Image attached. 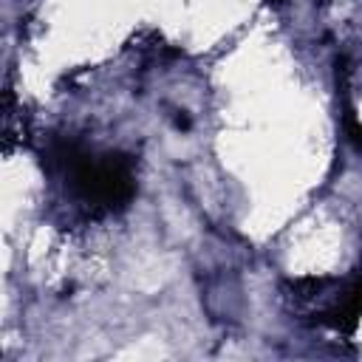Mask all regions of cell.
<instances>
[{
  "mask_svg": "<svg viewBox=\"0 0 362 362\" xmlns=\"http://www.w3.org/2000/svg\"><path fill=\"white\" fill-rule=\"evenodd\" d=\"M71 195L96 215L124 209L136 195V164L124 153H93L74 141L54 147Z\"/></svg>",
  "mask_w": 362,
  "mask_h": 362,
  "instance_id": "obj_1",
  "label": "cell"
},
{
  "mask_svg": "<svg viewBox=\"0 0 362 362\" xmlns=\"http://www.w3.org/2000/svg\"><path fill=\"white\" fill-rule=\"evenodd\" d=\"M362 317V274L339 283L334 288V297L325 303V308L317 311V322L337 331V334H354Z\"/></svg>",
  "mask_w": 362,
  "mask_h": 362,
  "instance_id": "obj_2",
  "label": "cell"
},
{
  "mask_svg": "<svg viewBox=\"0 0 362 362\" xmlns=\"http://www.w3.org/2000/svg\"><path fill=\"white\" fill-rule=\"evenodd\" d=\"M342 127H345V136L354 141V147L356 150H362V124H359V119L354 116V110L348 107L345 110V116H342Z\"/></svg>",
  "mask_w": 362,
  "mask_h": 362,
  "instance_id": "obj_3",
  "label": "cell"
},
{
  "mask_svg": "<svg viewBox=\"0 0 362 362\" xmlns=\"http://www.w3.org/2000/svg\"><path fill=\"white\" fill-rule=\"evenodd\" d=\"M269 6H280V3H286V0H266Z\"/></svg>",
  "mask_w": 362,
  "mask_h": 362,
  "instance_id": "obj_4",
  "label": "cell"
}]
</instances>
